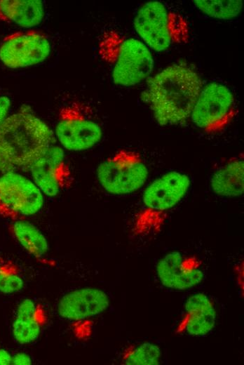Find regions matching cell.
I'll list each match as a JSON object with an SVG mask.
<instances>
[{
    "instance_id": "obj_1",
    "label": "cell",
    "mask_w": 244,
    "mask_h": 365,
    "mask_svg": "<svg viewBox=\"0 0 244 365\" xmlns=\"http://www.w3.org/2000/svg\"><path fill=\"white\" fill-rule=\"evenodd\" d=\"M147 102L156 121L161 126L184 123L203 87L198 73L186 63H174L147 79Z\"/></svg>"
},
{
    "instance_id": "obj_2",
    "label": "cell",
    "mask_w": 244,
    "mask_h": 365,
    "mask_svg": "<svg viewBox=\"0 0 244 365\" xmlns=\"http://www.w3.org/2000/svg\"><path fill=\"white\" fill-rule=\"evenodd\" d=\"M55 138L50 126L30 109L21 107L0 128V157L15 170L27 171L32 161Z\"/></svg>"
},
{
    "instance_id": "obj_3",
    "label": "cell",
    "mask_w": 244,
    "mask_h": 365,
    "mask_svg": "<svg viewBox=\"0 0 244 365\" xmlns=\"http://www.w3.org/2000/svg\"><path fill=\"white\" fill-rule=\"evenodd\" d=\"M98 53L109 65L113 83L118 86L139 84L150 77L154 68L153 55L143 41L114 29L102 34Z\"/></svg>"
},
{
    "instance_id": "obj_4",
    "label": "cell",
    "mask_w": 244,
    "mask_h": 365,
    "mask_svg": "<svg viewBox=\"0 0 244 365\" xmlns=\"http://www.w3.org/2000/svg\"><path fill=\"white\" fill-rule=\"evenodd\" d=\"M133 27L140 39L158 53L186 44L190 36L185 17L156 0L149 1L137 9Z\"/></svg>"
},
{
    "instance_id": "obj_5",
    "label": "cell",
    "mask_w": 244,
    "mask_h": 365,
    "mask_svg": "<svg viewBox=\"0 0 244 365\" xmlns=\"http://www.w3.org/2000/svg\"><path fill=\"white\" fill-rule=\"evenodd\" d=\"M149 175L148 166L140 154L128 149L118 150L100 163L96 169L100 185L115 196L138 191L144 186Z\"/></svg>"
},
{
    "instance_id": "obj_6",
    "label": "cell",
    "mask_w": 244,
    "mask_h": 365,
    "mask_svg": "<svg viewBox=\"0 0 244 365\" xmlns=\"http://www.w3.org/2000/svg\"><path fill=\"white\" fill-rule=\"evenodd\" d=\"M60 147L71 152H83L97 145L103 130L90 108L79 101H72L59 110L53 131Z\"/></svg>"
},
{
    "instance_id": "obj_7",
    "label": "cell",
    "mask_w": 244,
    "mask_h": 365,
    "mask_svg": "<svg viewBox=\"0 0 244 365\" xmlns=\"http://www.w3.org/2000/svg\"><path fill=\"white\" fill-rule=\"evenodd\" d=\"M191 185L189 176L179 171H167L151 181L144 190L137 228L142 230L159 220L177 206Z\"/></svg>"
},
{
    "instance_id": "obj_8",
    "label": "cell",
    "mask_w": 244,
    "mask_h": 365,
    "mask_svg": "<svg viewBox=\"0 0 244 365\" xmlns=\"http://www.w3.org/2000/svg\"><path fill=\"white\" fill-rule=\"evenodd\" d=\"M238 111L235 96L225 84L211 81L203 86L190 114L192 123L208 134L225 130Z\"/></svg>"
},
{
    "instance_id": "obj_9",
    "label": "cell",
    "mask_w": 244,
    "mask_h": 365,
    "mask_svg": "<svg viewBox=\"0 0 244 365\" xmlns=\"http://www.w3.org/2000/svg\"><path fill=\"white\" fill-rule=\"evenodd\" d=\"M44 194L33 180L17 171L0 174V215L15 220L41 211Z\"/></svg>"
},
{
    "instance_id": "obj_10",
    "label": "cell",
    "mask_w": 244,
    "mask_h": 365,
    "mask_svg": "<svg viewBox=\"0 0 244 365\" xmlns=\"http://www.w3.org/2000/svg\"><path fill=\"white\" fill-rule=\"evenodd\" d=\"M48 36L36 29L16 32L6 35L0 44V61L10 69L36 66L46 61L51 53Z\"/></svg>"
},
{
    "instance_id": "obj_11",
    "label": "cell",
    "mask_w": 244,
    "mask_h": 365,
    "mask_svg": "<svg viewBox=\"0 0 244 365\" xmlns=\"http://www.w3.org/2000/svg\"><path fill=\"white\" fill-rule=\"evenodd\" d=\"M27 171L44 196L55 197L70 189L74 176L64 150L52 145L43 150L31 163Z\"/></svg>"
},
{
    "instance_id": "obj_12",
    "label": "cell",
    "mask_w": 244,
    "mask_h": 365,
    "mask_svg": "<svg viewBox=\"0 0 244 365\" xmlns=\"http://www.w3.org/2000/svg\"><path fill=\"white\" fill-rule=\"evenodd\" d=\"M109 305V298L102 289L83 287L61 296L56 311L61 319L75 324L103 313Z\"/></svg>"
},
{
    "instance_id": "obj_13",
    "label": "cell",
    "mask_w": 244,
    "mask_h": 365,
    "mask_svg": "<svg viewBox=\"0 0 244 365\" xmlns=\"http://www.w3.org/2000/svg\"><path fill=\"white\" fill-rule=\"evenodd\" d=\"M156 272L161 283L165 287L185 290L200 284L203 271L189 265V259L178 251L165 255L157 263Z\"/></svg>"
},
{
    "instance_id": "obj_14",
    "label": "cell",
    "mask_w": 244,
    "mask_h": 365,
    "mask_svg": "<svg viewBox=\"0 0 244 365\" xmlns=\"http://www.w3.org/2000/svg\"><path fill=\"white\" fill-rule=\"evenodd\" d=\"M47 321L46 312L41 303L29 298H23L16 307L12 322L14 340L22 345L33 343L40 337Z\"/></svg>"
},
{
    "instance_id": "obj_15",
    "label": "cell",
    "mask_w": 244,
    "mask_h": 365,
    "mask_svg": "<svg viewBox=\"0 0 244 365\" xmlns=\"http://www.w3.org/2000/svg\"><path fill=\"white\" fill-rule=\"evenodd\" d=\"M45 17L41 0H0V20L24 29H32Z\"/></svg>"
},
{
    "instance_id": "obj_16",
    "label": "cell",
    "mask_w": 244,
    "mask_h": 365,
    "mask_svg": "<svg viewBox=\"0 0 244 365\" xmlns=\"http://www.w3.org/2000/svg\"><path fill=\"white\" fill-rule=\"evenodd\" d=\"M210 188L217 195L238 197L244 193V161L239 156L230 159L217 168L210 180Z\"/></svg>"
},
{
    "instance_id": "obj_17",
    "label": "cell",
    "mask_w": 244,
    "mask_h": 365,
    "mask_svg": "<svg viewBox=\"0 0 244 365\" xmlns=\"http://www.w3.org/2000/svg\"><path fill=\"white\" fill-rule=\"evenodd\" d=\"M8 230L14 239L30 255L46 263L49 253V242L44 234L27 219L11 220Z\"/></svg>"
},
{
    "instance_id": "obj_18",
    "label": "cell",
    "mask_w": 244,
    "mask_h": 365,
    "mask_svg": "<svg viewBox=\"0 0 244 365\" xmlns=\"http://www.w3.org/2000/svg\"><path fill=\"white\" fill-rule=\"evenodd\" d=\"M184 307L189 314L185 328L189 335L202 336L213 329L216 319L215 310L206 295L196 293L191 296Z\"/></svg>"
},
{
    "instance_id": "obj_19",
    "label": "cell",
    "mask_w": 244,
    "mask_h": 365,
    "mask_svg": "<svg viewBox=\"0 0 244 365\" xmlns=\"http://www.w3.org/2000/svg\"><path fill=\"white\" fill-rule=\"evenodd\" d=\"M194 6L204 15L220 20H231L240 15L243 8V1H193Z\"/></svg>"
},
{
    "instance_id": "obj_20",
    "label": "cell",
    "mask_w": 244,
    "mask_h": 365,
    "mask_svg": "<svg viewBox=\"0 0 244 365\" xmlns=\"http://www.w3.org/2000/svg\"><path fill=\"white\" fill-rule=\"evenodd\" d=\"M25 286V281L18 266L0 257V293L15 294L22 291Z\"/></svg>"
},
{
    "instance_id": "obj_21",
    "label": "cell",
    "mask_w": 244,
    "mask_h": 365,
    "mask_svg": "<svg viewBox=\"0 0 244 365\" xmlns=\"http://www.w3.org/2000/svg\"><path fill=\"white\" fill-rule=\"evenodd\" d=\"M161 350L151 343H144L126 355L124 364L127 365H157L159 364Z\"/></svg>"
},
{
    "instance_id": "obj_22",
    "label": "cell",
    "mask_w": 244,
    "mask_h": 365,
    "mask_svg": "<svg viewBox=\"0 0 244 365\" xmlns=\"http://www.w3.org/2000/svg\"><path fill=\"white\" fill-rule=\"evenodd\" d=\"M12 101L6 93H0V128L10 116Z\"/></svg>"
},
{
    "instance_id": "obj_23",
    "label": "cell",
    "mask_w": 244,
    "mask_h": 365,
    "mask_svg": "<svg viewBox=\"0 0 244 365\" xmlns=\"http://www.w3.org/2000/svg\"><path fill=\"white\" fill-rule=\"evenodd\" d=\"M12 364L13 365H31L32 359L31 356L25 352H18L13 354Z\"/></svg>"
},
{
    "instance_id": "obj_24",
    "label": "cell",
    "mask_w": 244,
    "mask_h": 365,
    "mask_svg": "<svg viewBox=\"0 0 244 365\" xmlns=\"http://www.w3.org/2000/svg\"><path fill=\"white\" fill-rule=\"evenodd\" d=\"M13 354L6 349L0 348V365L12 364Z\"/></svg>"
}]
</instances>
